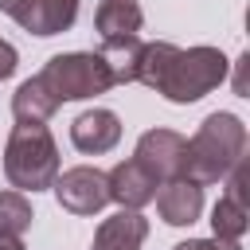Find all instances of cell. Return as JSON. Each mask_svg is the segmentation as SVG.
Instances as JSON below:
<instances>
[{
  "label": "cell",
  "instance_id": "obj_1",
  "mask_svg": "<svg viewBox=\"0 0 250 250\" xmlns=\"http://www.w3.org/2000/svg\"><path fill=\"white\" fill-rule=\"evenodd\" d=\"M227 78V55L219 47H176V43H145L137 62V82L164 94L176 105H191L211 94Z\"/></svg>",
  "mask_w": 250,
  "mask_h": 250
},
{
  "label": "cell",
  "instance_id": "obj_2",
  "mask_svg": "<svg viewBox=\"0 0 250 250\" xmlns=\"http://www.w3.org/2000/svg\"><path fill=\"white\" fill-rule=\"evenodd\" d=\"M246 156V125L242 117L219 109L211 117H203V125L195 129V137L188 141V160H184V180L207 188L227 180V172Z\"/></svg>",
  "mask_w": 250,
  "mask_h": 250
},
{
  "label": "cell",
  "instance_id": "obj_3",
  "mask_svg": "<svg viewBox=\"0 0 250 250\" xmlns=\"http://www.w3.org/2000/svg\"><path fill=\"white\" fill-rule=\"evenodd\" d=\"M4 176L20 191H43L59 176V145L47 125H16L4 145Z\"/></svg>",
  "mask_w": 250,
  "mask_h": 250
},
{
  "label": "cell",
  "instance_id": "obj_4",
  "mask_svg": "<svg viewBox=\"0 0 250 250\" xmlns=\"http://www.w3.org/2000/svg\"><path fill=\"white\" fill-rule=\"evenodd\" d=\"M39 78L51 86V94L59 102H78V98H98L105 90H113V74L105 66V59L98 51H70V55H55L47 59V66L39 70Z\"/></svg>",
  "mask_w": 250,
  "mask_h": 250
},
{
  "label": "cell",
  "instance_id": "obj_5",
  "mask_svg": "<svg viewBox=\"0 0 250 250\" xmlns=\"http://www.w3.org/2000/svg\"><path fill=\"white\" fill-rule=\"evenodd\" d=\"M55 195H59V207L70 211V215H98L105 203H109V180L102 168H66L62 176H55Z\"/></svg>",
  "mask_w": 250,
  "mask_h": 250
},
{
  "label": "cell",
  "instance_id": "obj_6",
  "mask_svg": "<svg viewBox=\"0 0 250 250\" xmlns=\"http://www.w3.org/2000/svg\"><path fill=\"white\" fill-rule=\"evenodd\" d=\"M133 160L145 164L156 184L180 180L184 176V160H188V141L180 133H172V129H148V133H141Z\"/></svg>",
  "mask_w": 250,
  "mask_h": 250
},
{
  "label": "cell",
  "instance_id": "obj_7",
  "mask_svg": "<svg viewBox=\"0 0 250 250\" xmlns=\"http://www.w3.org/2000/svg\"><path fill=\"white\" fill-rule=\"evenodd\" d=\"M12 20L31 35H59L70 31L78 20V0H23Z\"/></svg>",
  "mask_w": 250,
  "mask_h": 250
},
{
  "label": "cell",
  "instance_id": "obj_8",
  "mask_svg": "<svg viewBox=\"0 0 250 250\" xmlns=\"http://www.w3.org/2000/svg\"><path fill=\"white\" fill-rule=\"evenodd\" d=\"M70 141H74L78 152L102 156V152H109V148L121 141V117H117L113 109H86V113L74 117Z\"/></svg>",
  "mask_w": 250,
  "mask_h": 250
},
{
  "label": "cell",
  "instance_id": "obj_9",
  "mask_svg": "<svg viewBox=\"0 0 250 250\" xmlns=\"http://www.w3.org/2000/svg\"><path fill=\"white\" fill-rule=\"evenodd\" d=\"M105 180H109V199H117L125 211H141L145 203L156 199V188H160L152 180V172L145 164H137V160L113 164V172H105Z\"/></svg>",
  "mask_w": 250,
  "mask_h": 250
},
{
  "label": "cell",
  "instance_id": "obj_10",
  "mask_svg": "<svg viewBox=\"0 0 250 250\" xmlns=\"http://www.w3.org/2000/svg\"><path fill=\"white\" fill-rule=\"evenodd\" d=\"M156 211L168 227H191L203 211V188L191 180H168L156 188Z\"/></svg>",
  "mask_w": 250,
  "mask_h": 250
},
{
  "label": "cell",
  "instance_id": "obj_11",
  "mask_svg": "<svg viewBox=\"0 0 250 250\" xmlns=\"http://www.w3.org/2000/svg\"><path fill=\"white\" fill-rule=\"evenodd\" d=\"M145 234H148V219H145L141 211H125V207H121L117 215L102 219L90 250H141Z\"/></svg>",
  "mask_w": 250,
  "mask_h": 250
},
{
  "label": "cell",
  "instance_id": "obj_12",
  "mask_svg": "<svg viewBox=\"0 0 250 250\" xmlns=\"http://www.w3.org/2000/svg\"><path fill=\"white\" fill-rule=\"evenodd\" d=\"M59 105H62V102L51 94V86H47L39 74L27 78V82H20V90L12 94V113H16L20 125H43L47 117H55Z\"/></svg>",
  "mask_w": 250,
  "mask_h": 250
},
{
  "label": "cell",
  "instance_id": "obj_13",
  "mask_svg": "<svg viewBox=\"0 0 250 250\" xmlns=\"http://www.w3.org/2000/svg\"><path fill=\"white\" fill-rule=\"evenodd\" d=\"M141 23H145V16H141L137 0H102L94 12V27H98L102 43L133 39V35H141Z\"/></svg>",
  "mask_w": 250,
  "mask_h": 250
},
{
  "label": "cell",
  "instance_id": "obj_14",
  "mask_svg": "<svg viewBox=\"0 0 250 250\" xmlns=\"http://www.w3.org/2000/svg\"><path fill=\"white\" fill-rule=\"evenodd\" d=\"M141 35H133V39H109V43H102V59H105V66H109V74H113V86H129V82H137V62H141Z\"/></svg>",
  "mask_w": 250,
  "mask_h": 250
},
{
  "label": "cell",
  "instance_id": "obj_15",
  "mask_svg": "<svg viewBox=\"0 0 250 250\" xmlns=\"http://www.w3.org/2000/svg\"><path fill=\"white\" fill-rule=\"evenodd\" d=\"M246 227H250V207H242V203H234V199H219L215 203V211H211V230H215V238H223V242H238L242 234H246Z\"/></svg>",
  "mask_w": 250,
  "mask_h": 250
},
{
  "label": "cell",
  "instance_id": "obj_16",
  "mask_svg": "<svg viewBox=\"0 0 250 250\" xmlns=\"http://www.w3.org/2000/svg\"><path fill=\"white\" fill-rule=\"evenodd\" d=\"M31 219V203L20 191H0V238H23Z\"/></svg>",
  "mask_w": 250,
  "mask_h": 250
},
{
  "label": "cell",
  "instance_id": "obj_17",
  "mask_svg": "<svg viewBox=\"0 0 250 250\" xmlns=\"http://www.w3.org/2000/svg\"><path fill=\"white\" fill-rule=\"evenodd\" d=\"M172 250H242V246L238 242H223V238H188V242H180Z\"/></svg>",
  "mask_w": 250,
  "mask_h": 250
},
{
  "label": "cell",
  "instance_id": "obj_18",
  "mask_svg": "<svg viewBox=\"0 0 250 250\" xmlns=\"http://www.w3.org/2000/svg\"><path fill=\"white\" fill-rule=\"evenodd\" d=\"M16 66H20L16 47H12L8 39H0V82H4V78H12V74H16Z\"/></svg>",
  "mask_w": 250,
  "mask_h": 250
},
{
  "label": "cell",
  "instance_id": "obj_19",
  "mask_svg": "<svg viewBox=\"0 0 250 250\" xmlns=\"http://www.w3.org/2000/svg\"><path fill=\"white\" fill-rule=\"evenodd\" d=\"M0 250H23L20 238H0Z\"/></svg>",
  "mask_w": 250,
  "mask_h": 250
},
{
  "label": "cell",
  "instance_id": "obj_20",
  "mask_svg": "<svg viewBox=\"0 0 250 250\" xmlns=\"http://www.w3.org/2000/svg\"><path fill=\"white\" fill-rule=\"evenodd\" d=\"M20 4H23V0H0V12H8V16H12Z\"/></svg>",
  "mask_w": 250,
  "mask_h": 250
}]
</instances>
